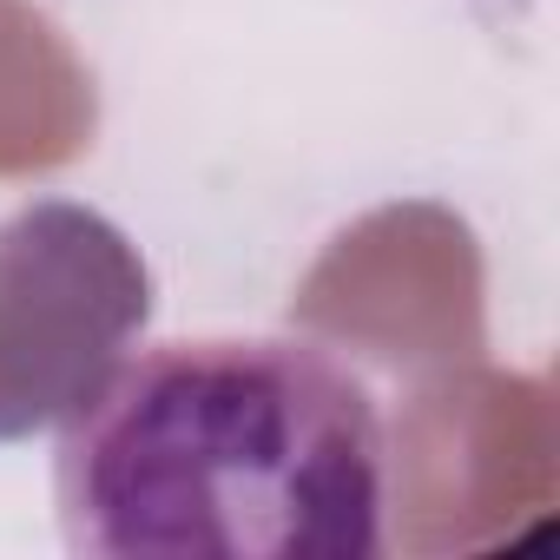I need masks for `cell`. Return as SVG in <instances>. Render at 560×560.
<instances>
[{
  "instance_id": "cell-1",
  "label": "cell",
  "mask_w": 560,
  "mask_h": 560,
  "mask_svg": "<svg viewBox=\"0 0 560 560\" xmlns=\"http://www.w3.org/2000/svg\"><path fill=\"white\" fill-rule=\"evenodd\" d=\"M54 494L93 560H370L389 442L324 343L185 337L119 357L67 416Z\"/></svg>"
},
{
  "instance_id": "cell-2",
  "label": "cell",
  "mask_w": 560,
  "mask_h": 560,
  "mask_svg": "<svg viewBox=\"0 0 560 560\" xmlns=\"http://www.w3.org/2000/svg\"><path fill=\"white\" fill-rule=\"evenodd\" d=\"M152 284L119 224L47 198L0 224V442L67 422L126 337L145 330Z\"/></svg>"
}]
</instances>
